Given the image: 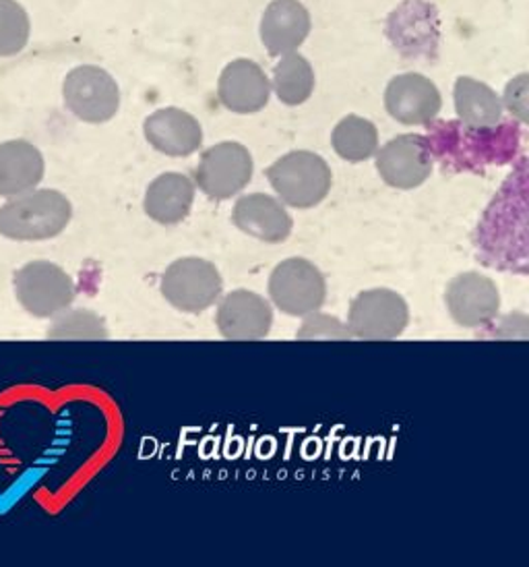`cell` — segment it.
<instances>
[{
    "label": "cell",
    "mask_w": 529,
    "mask_h": 567,
    "mask_svg": "<svg viewBox=\"0 0 529 567\" xmlns=\"http://www.w3.org/2000/svg\"><path fill=\"white\" fill-rule=\"evenodd\" d=\"M455 111L467 128H495L502 121V102L492 87L471 78L455 81Z\"/></svg>",
    "instance_id": "19"
},
{
    "label": "cell",
    "mask_w": 529,
    "mask_h": 567,
    "mask_svg": "<svg viewBox=\"0 0 529 567\" xmlns=\"http://www.w3.org/2000/svg\"><path fill=\"white\" fill-rule=\"evenodd\" d=\"M267 178L281 202L297 209H311L331 190L333 174L328 162L312 152H290L267 168Z\"/></svg>",
    "instance_id": "2"
},
{
    "label": "cell",
    "mask_w": 529,
    "mask_h": 567,
    "mask_svg": "<svg viewBox=\"0 0 529 567\" xmlns=\"http://www.w3.org/2000/svg\"><path fill=\"white\" fill-rule=\"evenodd\" d=\"M445 300L453 321L469 330L490 323L500 309L497 284L480 271H464L455 276L447 286Z\"/></svg>",
    "instance_id": "10"
},
{
    "label": "cell",
    "mask_w": 529,
    "mask_h": 567,
    "mask_svg": "<svg viewBox=\"0 0 529 567\" xmlns=\"http://www.w3.org/2000/svg\"><path fill=\"white\" fill-rule=\"evenodd\" d=\"M376 171L393 189H416L433 174L431 140L400 135L376 150Z\"/></svg>",
    "instance_id": "9"
},
{
    "label": "cell",
    "mask_w": 529,
    "mask_h": 567,
    "mask_svg": "<svg viewBox=\"0 0 529 567\" xmlns=\"http://www.w3.org/2000/svg\"><path fill=\"white\" fill-rule=\"evenodd\" d=\"M30 40V17L15 0H0V56H13Z\"/></svg>",
    "instance_id": "23"
},
{
    "label": "cell",
    "mask_w": 529,
    "mask_h": 567,
    "mask_svg": "<svg viewBox=\"0 0 529 567\" xmlns=\"http://www.w3.org/2000/svg\"><path fill=\"white\" fill-rule=\"evenodd\" d=\"M269 299L281 313L307 317L319 311L328 299V282L321 269L304 257H290L269 276Z\"/></svg>",
    "instance_id": "3"
},
{
    "label": "cell",
    "mask_w": 529,
    "mask_h": 567,
    "mask_svg": "<svg viewBox=\"0 0 529 567\" xmlns=\"http://www.w3.org/2000/svg\"><path fill=\"white\" fill-rule=\"evenodd\" d=\"M298 340H350L352 333L340 319L314 311L304 317V323L297 333Z\"/></svg>",
    "instance_id": "24"
},
{
    "label": "cell",
    "mask_w": 529,
    "mask_h": 567,
    "mask_svg": "<svg viewBox=\"0 0 529 567\" xmlns=\"http://www.w3.org/2000/svg\"><path fill=\"white\" fill-rule=\"evenodd\" d=\"M409 323V307L391 288H371L360 292L350 305L348 330L352 338L387 342L404 333Z\"/></svg>",
    "instance_id": "5"
},
{
    "label": "cell",
    "mask_w": 529,
    "mask_h": 567,
    "mask_svg": "<svg viewBox=\"0 0 529 567\" xmlns=\"http://www.w3.org/2000/svg\"><path fill=\"white\" fill-rule=\"evenodd\" d=\"M232 220L238 230L269 245L288 240L294 228L292 216L286 212V207L264 193L240 197L234 205Z\"/></svg>",
    "instance_id": "15"
},
{
    "label": "cell",
    "mask_w": 529,
    "mask_h": 567,
    "mask_svg": "<svg viewBox=\"0 0 529 567\" xmlns=\"http://www.w3.org/2000/svg\"><path fill=\"white\" fill-rule=\"evenodd\" d=\"M15 297L30 316L52 319L73 305L75 284L56 264L32 261L15 274Z\"/></svg>",
    "instance_id": "6"
},
{
    "label": "cell",
    "mask_w": 529,
    "mask_h": 567,
    "mask_svg": "<svg viewBox=\"0 0 529 567\" xmlns=\"http://www.w3.org/2000/svg\"><path fill=\"white\" fill-rule=\"evenodd\" d=\"M252 178V156L238 142H221L203 152L195 183L211 199H230Z\"/></svg>",
    "instance_id": "8"
},
{
    "label": "cell",
    "mask_w": 529,
    "mask_h": 567,
    "mask_svg": "<svg viewBox=\"0 0 529 567\" xmlns=\"http://www.w3.org/2000/svg\"><path fill=\"white\" fill-rule=\"evenodd\" d=\"M195 202V183L187 174H159L145 193V214L157 224H178L190 214Z\"/></svg>",
    "instance_id": "18"
},
{
    "label": "cell",
    "mask_w": 529,
    "mask_h": 567,
    "mask_svg": "<svg viewBox=\"0 0 529 567\" xmlns=\"http://www.w3.org/2000/svg\"><path fill=\"white\" fill-rule=\"evenodd\" d=\"M219 102L236 114L263 111L271 95V83L263 69L249 59H238L228 64L218 83Z\"/></svg>",
    "instance_id": "14"
},
{
    "label": "cell",
    "mask_w": 529,
    "mask_h": 567,
    "mask_svg": "<svg viewBox=\"0 0 529 567\" xmlns=\"http://www.w3.org/2000/svg\"><path fill=\"white\" fill-rule=\"evenodd\" d=\"M311 28V13L302 2L273 0L261 19V40L271 56H283L304 44Z\"/></svg>",
    "instance_id": "16"
},
{
    "label": "cell",
    "mask_w": 529,
    "mask_h": 567,
    "mask_svg": "<svg viewBox=\"0 0 529 567\" xmlns=\"http://www.w3.org/2000/svg\"><path fill=\"white\" fill-rule=\"evenodd\" d=\"M216 323L226 340L255 342L269 336L273 309L261 295L238 288L219 300Z\"/></svg>",
    "instance_id": "11"
},
{
    "label": "cell",
    "mask_w": 529,
    "mask_h": 567,
    "mask_svg": "<svg viewBox=\"0 0 529 567\" xmlns=\"http://www.w3.org/2000/svg\"><path fill=\"white\" fill-rule=\"evenodd\" d=\"M331 143L340 158L348 162H364L373 158L378 150V131L371 121L350 114L333 128Z\"/></svg>",
    "instance_id": "20"
},
{
    "label": "cell",
    "mask_w": 529,
    "mask_h": 567,
    "mask_svg": "<svg viewBox=\"0 0 529 567\" xmlns=\"http://www.w3.org/2000/svg\"><path fill=\"white\" fill-rule=\"evenodd\" d=\"M440 106L443 100L438 87L421 73L397 75L385 90V109L402 125H431Z\"/></svg>",
    "instance_id": "12"
},
{
    "label": "cell",
    "mask_w": 529,
    "mask_h": 567,
    "mask_svg": "<svg viewBox=\"0 0 529 567\" xmlns=\"http://www.w3.org/2000/svg\"><path fill=\"white\" fill-rule=\"evenodd\" d=\"M273 90L283 104L300 106L314 92V71L312 64L297 52L283 54L273 69Z\"/></svg>",
    "instance_id": "21"
},
{
    "label": "cell",
    "mask_w": 529,
    "mask_h": 567,
    "mask_svg": "<svg viewBox=\"0 0 529 567\" xmlns=\"http://www.w3.org/2000/svg\"><path fill=\"white\" fill-rule=\"evenodd\" d=\"M143 133L149 145L159 154L172 158H187L203 143L199 121L180 109H162L145 118Z\"/></svg>",
    "instance_id": "13"
},
{
    "label": "cell",
    "mask_w": 529,
    "mask_h": 567,
    "mask_svg": "<svg viewBox=\"0 0 529 567\" xmlns=\"http://www.w3.org/2000/svg\"><path fill=\"white\" fill-rule=\"evenodd\" d=\"M73 218L71 202L61 190L33 189L0 207V235L13 240L59 237Z\"/></svg>",
    "instance_id": "1"
},
{
    "label": "cell",
    "mask_w": 529,
    "mask_h": 567,
    "mask_svg": "<svg viewBox=\"0 0 529 567\" xmlns=\"http://www.w3.org/2000/svg\"><path fill=\"white\" fill-rule=\"evenodd\" d=\"M505 104L521 123H528V75H519L505 92Z\"/></svg>",
    "instance_id": "25"
},
{
    "label": "cell",
    "mask_w": 529,
    "mask_h": 567,
    "mask_svg": "<svg viewBox=\"0 0 529 567\" xmlns=\"http://www.w3.org/2000/svg\"><path fill=\"white\" fill-rule=\"evenodd\" d=\"M52 319L50 340H108L106 323L90 309H64Z\"/></svg>",
    "instance_id": "22"
},
{
    "label": "cell",
    "mask_w": 529,
    "mask_h": 567,
    "mask_svg": "<svg viewBox=\"0 0 529 567\" xmlns=\"http://www.w3.org/2000/svg\"><path fill=\"white\" fill-rule=\"evenodd\" d=\"M44 156L25 140L0 143V195L19 197L44 178Z\"/></svg>",
    "instance_id": "17"
},
{
    "label": "cell",
    "mask_w": 529,
    "mask_h": 567,
    "mask_svg": "<svg viewBox=\"0 0 529 567\" xmlns=\"http://www.w3.org/2000/svg\"><path fill=\"white\" fill-rule=\"evenodd\" d=\"M66 109L83 123H108L121 109V90L108 71L100 66L73 69L63 85Z\"/></svg>",
    "instance_id": "7"
},
{
    "label": "cell",
    "mask_w": 529,
    "mask_h": 567,
    "mask_svg": "<svg viewBox=\"0 0 529 567\" xmlns=\"http://www.w3.org/2000/svg\"><path fill=\"white\" fill-rule=\"evenodd\" d=\"M224 280L218 268L201 257L176 259L162 276V295L183 313H201L221 297Z\"/></svg>",
    "instance_id": "4"
}]
</instances>
